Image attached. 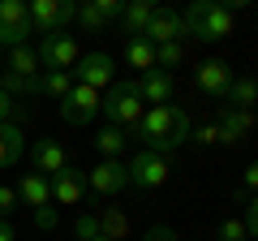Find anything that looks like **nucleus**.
I'll use <instances>...</instances> for the list:
<instances>
[{
  "instance_id": "f257e3e1",
  "label": "nucleus",
  "mask_w": 258,
  "mask_h": 241,
  "mask_svg": "<svg viewBox=\"0 0 258 241\" xmlns=\"http://www.w3.org/2000/svg\"><path fill=\"white\" fill-rule=\"evenodd\" d=\"M181 22H185V35L203 39V43L232 39V30H237V13H232L228 0H194L181 13Z\"/></svg>"
},
{
  "instance_id": "f03ea898",
  "label": "nucleus",
  "mask_w": 258,
  "mask_h": 241,
  "mask_svg": "<svg viewBox=\"0 0 258 241\" xmlns=\"http://www.w3.org/2000/svg\"><path fill=\"white\" fill-rule=\"evenodd\" d=\"M99 112L108 116V125H116V130H134L142 120V112H147V103H142V95H138L134 82H112L108 91H103V99H99Z\"/></svg>"
},
{
  "instance_id": "7ed1b4c3",
  "label": "nucleus",
  "mask_w": 258,
  "mask_h": 241,
  "mask_svg": "<svg viewBox=\"0 0 258 241\" xmlns=\"http://www.w3.org/2000/svg\"><path fill=\"white\" fill-rule=\"evenodd\" d=\"M176 112H181V103H159V108H147V112H142V120L129 130V138H138L147 151L168 155V134H172Z\"/></svg>"
},
{
  "instance_id": "20e7f679",
  "label": "nucleus",
  "mask_w": 258,
  "mask_h": 241,
  "mask_svg": "<svg viewBox=\"0 0 258 241\" xmlns=\"http://www.w3.org/2000/svg\"><path fill=\"white\" fill-rule=\"evenodd\" d=\"M129 186H138V190H159L168 186V176H172V164H168V155H159V151H147L142 147L138 155L129 159Z\"/></svg>"
},
{
  "instance_id": "39448f33",
  "label": "nucleus",
  "mask_w": 258,
  "mask_h": 241,
  "mask_svg": "<svg viewBox=\"0 0 258 241\" xmlns=\"http://www.w3.org/2000/svg\"><path fill=\"white\" fill-rule=\"evenodd\" d=\"M35 52H39V65H43L47 74H74V65L82 61L74 35H47V39H39Z\"/></svg>"
},
{
  "instance_id": "423d86ee",
  "label": "nucleus",
  "mask_w": 258,
  "mask_h": 241,
  "mask_svg": "<svg viewBox=\"0 0 258 241\" xmlns=\"http://www.w3.org/2000/svg\"><path fill=\"white\" fill-rule=\"evenodd\" d=\"M86 190H91L95 198H103V203H112L120 190H129V168H125V159H99V164L86 172Z\"/></svg>"
},
{
  "instance_id": "0eeeda50",
  "label": "nucleus",
  "mask_w": 258,
  "mask_h": 241,
  "mask_svg": "<svg viewBox=\"0 0 258 241\" xmlns=\"http://www.w3.org/2000/svg\"><path fill=\"white\" fill-rule=\"evenodd\" d=\"M232 65L228 61H203V65L194 69V82H198V91L207 95V99H215V103H224L228 99V86H232Z\"/></svg>"
},
{
  "instance_id": "6e6552de",
  "label": "nucleus",
  "mask_w": 258,
  "mask_h": 241,
  "mask_svg": "<svg viewBox=\"0 0 258 241\" xmlns=\"http://www.w3.org/2000/svg\"><path fill=\"white\" fill-rule=\"evenodd\" d=\"M99 99H103L99 91H91V86L74 82V91L60 99V120H64V125H86V120L99 112Z\"/></svg>"
},
{
  "instance_id": "1a4fd4ad",
  "label": "nucleus",
  "mask_w": 258,
  "mask_h": 241,
  "mask_svg": "<svg viewBox=\"0 0 258 241\" xmlns=\"http://www.w3.org/2000/svg\"><path fill=\"white\" fill-rule=\"evenodd\" d=\"M74 82H82V86H91V91H108L112 86V56H103V52H86L82 61L74 65Z\"/></svg>"
},
{
  "instance_id": "9d476101",
  "label": "nucleus",
  "mask_w": 258,
  "mask_h": 241,
  "mask_svg": "<svg viewBox=\"0 0 258 241\" xmlns=\"http://www.w3.org/2000/svg\"><path fill=\"white\" fill-rule=\"evenodd\" d=\"M86 194H91V190H86V172L82 168L69 164V168H60V172L52 176V203L56 207H78Z\"/></svg>"
},
{
  "instance_id": "9b49d317",
  "label": "nucleus",
  "mask_w": 258,
  "mask_h": 241,
  "mask_svg": "<svg viewBox=\"0 0 258 241\" xmlns=\"http://www.w3.org/2000/svg\"><path fill=\"white\" fill-rule=\"evenodd\" d=\"M134 86H138L142 103H151V108H159V103H172V95H176V78L164 74V69L138 74V78H134Z\"/></svg>"
},
{
  "instance_id": "f8f14e48",
  "label": "nucleus",
  "mask_w": 258,
  "mask_h": 241,
  "mask_svg": "<svg viewBox=\"0 0 258 241\" xmlns=\"http://www.w3.org/2000/svg\"><path fill=\"white\" fill-rule=\"evenodd\" d=\"M181 35H185L181 13H176V9H164V5H159V13L151 18V26L142 30V39H151L155 47H164V43H181Z\"/></svg>"
},
{
  "instance_id": "ddd939ff",
  "label": "nucleus",
  "mask_w": 258,
  "mask_h": 241,
  "mask_svg": "<svg viewBox=\"0 0 258 241\" xmlns=\"http://www.w3.org/2000/svg\"><path fill=\"white\" fill-rule=\"evenodd\" d=\"M30 159H35V172H43L47 181H52L60 168H69V151H64L56 138H39L35 147H30Z\"/></svg>"
},
{
  "instance_id": "4468645a",
  "label": "nucleus",
  "mask_w": 258,
  "mask_h": 241,
  "mask_svg": "<svg viewBox=\"0 0 258 241\" xmlns=\"http://www.w3.org/2000/svg\"><path fill=\"white\" fill-rule=\"evenodd\" d=\"M13 190H18L22 207H30V211H39V207H52V181H47L43 172H22V181H18Z\"/></svg>"
},
{
  "instance_id": "2eb2a0df",
  "label": "nucleus",
  "mask_w": 258,
  "mask_h": 241,
  "mask_svg": "<svg viewBox=\"0 0 258 241\" xmlns=\"http://www.w3.org/2000/svg\"><path fill=\"white\" fill-rule=\"evenodd\" d=\"M155 13H159L155 0H125V13H120L116 26L125 30V39H134V35H142V30L151 26V18H155Z\"/></svg>"
},
{
  "instance_id": "dca6fc26",
  "label": "nucleus",
  "mask_w": 258,
  "mask_h": 241,
  "mask_svg": "<svg viewBox=\"0 0 258 241\" xmlns=\"http://www.w3.org/2000/svg\"><path fill=\"white\" fill-rule=\"evenodd\" d=\"M215 116H220L215 125H220L224 134H232L237 142H241V138H245V134L258 125V116H254V112H241V108H232V103H215Z\"/></svg>"
},
{
  "instance_id": "f3484780",
  "label": "nucleus",
  "mask_w": 258,
  "mask_h": 241,
  "mask_svg": "<svg viewBox=\"0 0 258 241\" xmlns=\"http://www.w3.org/2000/svg\"><path fill=\"white\" fill-rule=\"evenodd\" d=\"M26 155V134H22V125H0V172L5 168H13L18 159Z\"/></svg>"
},
{
  "instance_id": "a211bd4d",
  "label": "nucleus",
  "mask_w": 258,
  "mask_h": 241,
  "mask_svg": "<svg viewBox=\"0 0 258 241\" xmlns=\"http://www.w3.org/2000/svg\"><path fill=\"white\" fill-rule=\"evenodd\" d=\"M129 142H134V138H129V130H116V125H103V130L95 134V151H99L103 159H120Z\"/></svg>"
},
{
  "instance_id": "6ab92c4d",
  "label": "nucleus",
  "mask_w": 258,
  "mask_h": 241,
  "mask_svg": "<svg viewBox=\"0 0 258 241\" xmlns=\"http://www.w3.org/2000/svg\"><path fill=\"white\" fill-rule=\"evenodd\" d=\"M125 61H129V69L151 74V69H155V43H151V39H142V35L125 39Z\"/></svg>"
},
{
  "instance_id": "aec40b11",
  "label": "nucleus",
  "mask_w": 258,
  "mask_h": 241,
  "mask_svg": "<svg viewBox=\"0 0 258 241\" xmlns=\"http://www.w3.org/2000/svg\"><path fill=\"white\" fill-rule=\"evenodd\" d=\"M9 74L26 78V82H35V78L43 74V65H39V52H35V43H30V47H13V52H9Z\"/></svg>"
},
{
  "instance_id": "412c9836",
  "label": "nucleus",
  "mask_w": 258,
  "mask_h": 241,
  "mask_svg": "<svg viewBox=\"0 0 258 241\" xmlns=\"http://www.w3.org/2000/svg\"><path fill=\"white\" fill-rule=\"evenodd\" d=\"M224 103H232V108H241V112H254V103H258V78L249 74V78H232V86H228V99Z\"/></svg>"
},
{
  "instance_id": "4be33fe9",
  "label": "nucleus",
  "mask_w": 258,
  "mask_h": 241,
  "mask_svg": "<svg viewBox=\"0 0 258 241\" xmlns=\"http://www.w3.org/2000/svg\"><path fill=\"white\" fill-rule=\"evenodd\" d=\"M69 91H74V74H47L43 69V74L35 78V95H47V99H56V103H60Z\"/></svg>"
},
{
  "instance_id": "5701e85b",
  "label": "nucleus",
  "mask_w": 258,
  "mask_h": 241,
  "mask_svg": "<svg viewBox=\"0 0 258 241\" xmlns=\"http://www.w3.org/2000/svg\"><path fill=\"white\" fill-rule=\"evenodd\" d=\"M99 232L108 241H125L129 237V215H125V207H103L99 211Z\"/></svg>"
},
{
  "instance_id": "b1692460",
  "label": "nucleus",
  "mask_w": 258,
  "mask_h": 241,
  "mask_svg": "<svg viewBox=\"0 0 258 241\" xmlns=\"http://www.w3.org/2000/svg\"><path fill=\"white\" fill-rule=\"evenodd\" d=\"M189 142H194V147H215V142H220V147H237V138L224 134L220 125H198V130L189 134Z\"/></svg>"
},
{
  "instance_id": "393cba45",
  "label": "nucleus",
  "mask_w": 258,
  "mask_h": 241,
  "mask_svg": "<svg viewBox=\"0 0 258 241\" xmlns=\"http://www.w3.org/2000/svg\"><path fill=\"white\" fill-rule=\"evenodd\" d=\"M74 26H78V30H86V35H103V30H108V22H103V18H99V9H95L91 0H86V5H78Z\"/></svg>"
},
{
  "instance_id": "a878e982",
  "label": "nucleus",
  "mask_w": 258,
  "mask_h": 241,
  "mask_svg": "<svg viewBox=\"0 0 258 241\" xmlns=\"http://www.w3.org/2000/svg\"><path fill=\"white\" fill-rule=\"evenodd\" d=\"M189 134H194V116L189 112H176V120H172V134H168V155H172V151H181L185 142H189Z\"/></svg>"
},
{
  "instance_id": "bb28decb",
  "label": "nucleus",
  "mask_w": 258,
  "mask_h": 241,
  "mask_svg": "<svg viewBox=\"0 0 258 241\" xmlns=\"http://www.w3.org/2000/svg\"><path fill=\"white\" fill-rule=\"evenodd\" d=\"M30 5L26 0H0V26H26Z\"/></svg>"
},
{
  "instance_id": "cd10ccee",
  "label": "nucleus",
  "mask_w": 258,
  "mask_h": 241,
  "mask_svg": "<svg viewBox=\"0 0 258 241\" xmlns=\"http://www.w3.org/2000/svg\"><path fill=\"white\" fill-rule=\"evenodd\" d=\"M181 61H185V43H164V47H155V69H164V74H172Z\"/></svg>"
},
{
  "instance_id": "c85d7f7f",
  "label": "nucleus",
  "mask_w": 258,
  "mask_h": 241,
  "mask_svg": "<svg viewBox=\"0 0 258 241\" xmlns=\"http://www.w3.org/2000/svg\"><path fill=\"white\" fill-rule=\"evenodd\" d=\"M0 91L5 95H35V82H26V78H18V74H9V69H0Z\"/></svg>"
},
{
  "instance_id": "c756f323",
  "label": "nucleus",
  "mask_w": 258,
  "mask_h": 241,
  "mask_svg": "<svg viewBox=\"0 0 258 241\" xmlns=\"http://www.w3.org/2000/svg\"><path fill=\"white\" fill-rule=\"evenodd\" d=\"M74 237H78V241H95V237H103V232H99V215H91V211H78Z\"/></svg>"
},
{
  "instance_id": "7c9ffc66",
  "label": "nucleus",
  "mask_w": 258,
  "mask_h": 241,
  "mask_svg": "<svg viewBox=\"0 0 258 241\" xmlns=\"http://www.w3.org/2000/svg\"><path fill=\"white\" fill-rule=\"evenodd\" d=\"M22 116H26V108H22L13 95L0 91V125H9V120H13V125H22Z\"/></svg>"
},
{
  "instance_id": "2f4dec72",
  "label": "nucleus",
  "mask_w": 258,
  "mask_h": 241,
  "mask_svg": "<svg viewBox=\"0 0 258 241\" xmlns=\"http://www.w3.org/2000/svg\"><path fill=\"white\" fill-rule=\"evenodd\" d=\"M215 241H249V232H245L241 220H224L220 228H215Z\"/></svg>"
},
{
  "instance_id": "473e14b6",
  "label": "nucleus",
  "mask_w": 258,
  "mask_h": 241,
  "mask_svg": "<svg viewBox=\"0 0 258 241\" xmlns=\"http://www.w3.org/2000/svg\"><path fill=\"white\" fill-rule=\"evenodd\" d=\"M91 5L99 9V18L108 22V26H112V22H120V13H125V0H91Z\"/></svg>"
},
{
  "instance_id": "72a5a7b5",
  "label": "nucleus",
  "mask_w": 258,
  "mask_h": 241,
  "mask_svg": "<svg viewBox=\"0 0 258 241\" xmlns=\"http://www.w3.org/2000/svg\"><path fill=\"white\" fill-rule=\"evenodd\" d=\"M258 194V164H249L241 172V186H237V198H254Z\"/></svg>"
},
{
  "instance_id": "f704fd0d",
  "label": "nucleus",
  "mask_w": 258,
  "mask_h": 241,
  "mask_svg": "<svg viewBox=\"0 0 258 241\" xmlns=\"http://www.w3.org/2000/svg\"><path fill=\"white\" fill-rule=\"evenodd\" d=\"M18 203H22L18 190H13V186H0V220H9V215L18 211Z\"/></svg>"
},
{
  "instance_id": "c9c22d12",
  "label": "nucleus",
  "mask_w": 258,
  "mask_h": 241,
  "mask_svg": "<svg viewBox=\"0 0 258 241\" xmlns=\"http://www.w3.org/2000/svg\"><path fill=\"white\" fill-rule=\"evenodd\" d=\"M241 224H245L249 241H258V194L249 198V207H245V215H241Z\"/></svg>"
},
{
  "instance_id": "e433bc0d",
  "label": "nucleus",
  "mask_w": 258,
  "mask_h": 241,
  "mask_svg": "<svg viewBox=\"0 0 258 241\" xmlns=\"http://www.w3.org/2000/svg\"><path fill=\"white\" fill-rule=\"evenodd\" d=\"M30 215H35V224H39L43 232H52L56 220H60V215H56V203H52V207H39V211H30Z\"/></svg>"
},
{
  "instance_id": "4c0bfd02",
  "label": "nucleus",
  "mask_w": 258,
  "mask_h": 241,
  "mask_svg": "<svg viewBox=\"0 0 258 241\" xmlns=\"http://www.w3.org/2000/svg\"><path fill=\"white\" fill-rule=\"evenodd\" d=\"M142 241H181V237H176V228H168V224H151V228L142 232Z\"/></svg>"
},
{
  "instance_id": "58836bf2",
  "label": "nucleus",
  "mask_w": 258,
  "mask_h": 241,
  "mask_svg": "<svg viewBox=\"0 0 258 241\" xmlns=\"http://www.w3.org/2000/svg\"><path fill=\"white\" fill-rule=\"evenodd\" d=\"M0 241H18V228L9 220H0Z\"/></svg>"
},
{
  "instance_id": "ea45409f",
  "label": "nucleus",
  "mask_w": 258,
  "mask_h": 241,
  "mask_svg": "<svg viewBox=\"0 0 258 241\" xmlns=\"http://www.w3.org/2000/svg\"><path fill=\"white\" fill-rule=\"evenodd\" d=\"M95 241H108V237H95Z\"/></svg>"
},
{
  "instance_id": "a19ab883",
  "label": "nucleus",
  "mask_w": 258,
  "mask_h": 241,
  "mask_svg": "<svg viewBox=\"0 0 258 241\" xmlns=\"http://www.w3.org/2000/svg\"><path fill=\"white\" fill-rule=\"evenodd\" d=\"M0 56H5V52H0Z\"/></svg>"
}]
</instances>
